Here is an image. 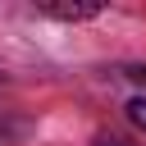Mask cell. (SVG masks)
I'll use <instances>...</instances> for the list:
<instances>
[{
    "label": "cell",
    "instance_id": "cell-2",
    "mask_svg": "<svg viewBox=\"0 0 146 146\" xmlns=\"http://www.w3.org/2000/svg\"><path fill=\"white\" fill-rule=\"evenodd\" d=\"M18 132H23V119H18L14 110H5V105H0V141H14Z\"/></svg>",
    "mask_w": 146,
    "mask_h": 146
},
{
    "label": "cell",
    "instance_id": "cell-4",
    "mask_svg": "<svg viewBox=\"0 0 146 146\" xmlns=\"http://www.w3.org/2000/svg\"><path fill=\"white\" fill-rule=\"evenodd\" d=\"M91 146H132V141H128V137H119V132H100Z\"/></svg>",
    "mask_w": 146,
    "mask_h": 146
},
{
    "label": "cell",
    "instance_id": "cell-3",
    "mask_svg": "<svg viewBox=\"0 0 146 146\" xmlns=\"http://www.w3.org/2000/svg\"><path fill=\"white\" fill-rule=\"evenodd\" d=\"M123 110H128V123H132V128H141V132H146V96H132V100H128V105H123Z\"/></svg>",
    "mask_w": 146,
    "mask_h": 146
},
{
    "label": "cell",
    "instance_id": "cell-1",
    "mask_svg": "<svg viewBox=\"0 0 146 146\" xmlns=\"http://www.w3.org/2000/svg\"><path fill=\"white\" fill-rule=\"evenodd\" d=\"M36 9H41L46 18H59V23H87V18H96L105 5H100V0H36Z\"/></svg>",
    "mask_w": 146,
    "mask_h": 146
},
{
    "label": "cell",
    "instance_id": "cell-5",
    "mask_svg": "<svg viewBox=\"0 0 146 146\" xmlns=\"http://www.w3.org/2000/svg\"><path fill=\"white\" fill-rule=\"evenodd\" d=\"M123 73H128V78H132V82H146V64H128V68H123Z\"/></svg>",
    "mask_w": 146,
    "mask_h": 146
}]
</instances>
